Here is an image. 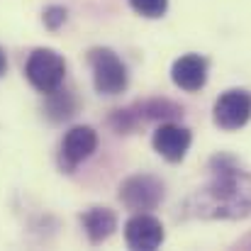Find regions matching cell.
Returning <instances> with one entry per match:
<instances>
[{
    "mask_svg": "<svg viewBox=\"0 0 251 251\" xmlns=\"http://www.w3.org/2000/svg\"><path fill=\"white\" fill-rule=\"evenodd\" d=\"M98 147V132L88 125H78V127H71L61 142V149H59V166L61 171L71 173L83 164L85 159L95 151Z\"/></svg>",
    "mask_w": 251,
    "mask_h": 251,
    "instance_id": "cell-7",
    "label": "cell"
},
{
    "mask_svg": "<svg viewBox=\"0 0 251 251\" xmlns=\"http://www.w3.org/2000/svg\"><path fill=\"white\" fill-rule=\"evenodd\" d=\"M164 239H166V232H164L161 220H156L149 212H134L125 225V242L129 249L154 251L164 244Z\"/></svg>",
    "mask_w": 251,
    "mask_h": 251,
    "instance_id": "cell-8",
    "label": "cell"
},
{
    "mask_svg": "<svg viewBox=\"0 0 251 251\" xmlns=\"http://www.w3.org/2000/svg\"><path fill=\"white\" fill-rule=\"evenodd\" d=\"M120 200L132 212H151L164 202V183L151 173L129 176L120 185Z\"/></svg>",
    "mask_w": 251,
    "mask_h": 251,
    "instance_id": "cell-5",
    "label": "cell"
},
{
    "mask_svg": "<svg viewBox=\"0 0 251 251\" xmlns=\"http://www.w3.org/2000/svg\"><path fill=\"white\" fill-rule=\"evenodd\" d=\"M76 112V98L66 90H54L47 95V115L54 122H64Z\"/></svg>",
    "mask_w": 251,
    "mask_h": 251,
    "instance_id": "cell-12",
    "label": "cell"
},
{
    "mask_svg": "<svg viewBox=\"0 0 251 251\" xmlns=\"http://www.w3.org/2000/svg\"><path fill=\"white\" fill-rule=\"evenodd\" d=\"M212 180L188 195L178 207L183 220H244L251 215V173L242 171L239 164L217 154L210 161Z\"/></svg>",
    "mask_w": 251,
    "mask_h": 251,
    "instance_id": "cell-1",
    "label": "cell"
},
{
    "mask_svg": "<svg viewBox=\"0 0 251 251\" xmlns=\"http://www.w3.org/2000/svg\"><path fill=\"white\" fill-rule=\"evenodd\" d=\"M171 81L185 93H198L207 83V59L200 54H183L173 61Z\"/></svg>",
    "mask_w": 251,
    "mask_h": 251,
    "instance_id": "cell-10",
    "label": "cell"
},
{
    "mask_svg": "<svg viewBox=\"0 0 251 251\" xmlns=\"http://www.w3.org/2000/svg\"><path fill=\"white\" fill-rule=\"evenodd\" d=\"M88 64L93 71V85L98 93L102 95H120L127 90L129 76H127V66L122 64V59L107 49V47H98L88 54Z\"/></svg>",
    "mask_w": 251,
    "mask_h": 251,
    "instance_id": "cell-3",
    "label": "cell"
},
{
    "mask_svg": "<svg viewBox=\"0 0 251 251\" xmlns=\"http://www.w3.org/2000/svg\"><path fill=\"white\" fill-rule=\"evenodd\" d=\"M129 7L142 15V17H149V20H159L164 17L168 10V0H129Z\"/></svg>",
    "mask_w": 251,
    "mask_h": 251,
    "instance_id": "cell-13",
    "label": "cell"
},
{
    "mask_svg": "<svg viewBox=\"0 0 251 251\" xmlns=\"http://www.w3.org/2000/svg\"><path fill=\"white\" fill-rule=\"evenodd\" d=\"M190 142H193L190 129H185L180 125H173V122H164L154 132V139H151L156 154H161L171 164H180L185 159V154L190 149Z\"/></svg>",
    "mask_w": 251,
    "mask_h": 251,
    "instance_id": "cell-9",
    "label": "cell"
},
{
    "mask_svg": "<svg viewBox=\"0 0 251 251\" xmlns=\"http://www.w3.org/2000/svg\"><path fill=\"white\" fill-rule=\"evenodd\" d=\"M5 71H7V56H5V51L0 49V78L5 76Z\"/></svg>",
    "mask_w": 251,
    "mask_h": 251,
    "instance_id": "cell-15",
    "label": "cell"
},
{
    "mask_svg": "<svg viewBox=\"0 0 251 251\" xmlns=\"http://www.w3.org/2000/svg\"><path fill=\"white\" fill-rule=\"evenodd\" d=\"M215 125L225 132L242 129L251 120V93L244 88H229L215 100Z\"/></svg>",
    "mask_w": 251,
    "mask_h": 251,
    "instance_id": "cell-6",
    "label": "cell"
},
{
    "mask_svg": "<svg viewBox=\"0 0 251 251\" xmlns=\"http://www.w3.org/2000/svg\"><path fill=\"white\" fill-rule=\"evenodd\" d=\"M180 115H183V107H178L171 100H144V102H134L125 110H117L110 117V125L117 134H129L149 120H173Z\"/></svg>",
    "mask_w": 251,
    "mask_h": 251,
    "instance_id": "cell-4",
    "label": "cell"
},
{
    "mask_svg": "<svg viewBox=\"0 0 251 251\" xmlns=\"http://www.w3.org/2000/svg\"><path fill=\"white\" fill-rule=\"evenodd\" d=\"M83 229L88 234L90 244H102L105 239H110L117 229V217L110 207H90L81 215Z\"/></svg>",
    "mask_w": 251,
    "mask_h": 251,
    "instance_id": "cell-11",
    "label": "cell"
},
{
    "mask_svg": "<svg viewBox=\"0 0 251 251\" xmlns=\"http://www.w3.org/2000/svg\"><path fill=\"white\" fill-rule=\"evenodd\" d=\"M42 20H44V27H47V29L56 32V29L66 22V7H61V5H49V7L44 10Z\"/></svg>",
    "mask_w": 251,
    "mask_h": 251,
    "instance_id": "cell-14",
    "label": "cell"
},
{
    "mask_svg": "<svg viewBox=\"0 0 251 251\" xmlns=\"http://www.w3.org/2000/svg\"><path fill=\"white\" fill-rule=\"evenodd\" d=\"M25 76L32 83L34 90L49 95L54 90H59L64 78H66V61L59 51L49 49V47H39L27 56L25 64Z\"/></svg>",
    "mask_w": 251,
    "mask_h": 251,
    "instance_id": "cell-2",
    "label": "cell"
}]
</instances>
